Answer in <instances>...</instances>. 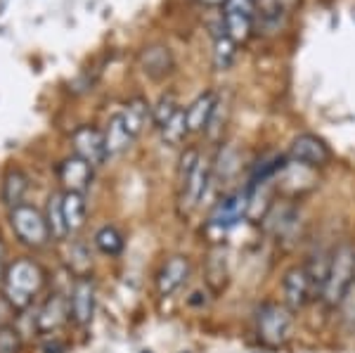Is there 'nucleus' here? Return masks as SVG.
<instances>
[{
  "label": "nucleus",
  "instance_id": "nucleus-1",
  "mask_svg": "<svg viewBox=\"0 0 355 353\" xmlns=\"http://www.w3.org/2000/svg\"><path fill=\"white\" fill-rule=\"evenodd\" d=\"M45 273L36 261L19 259L8 266L3 280V299L12 311H24L31 306L33 297L43 289Z\"/></svg>",
  "mask_w": 355,
  "mask_h": 353
},
{
  "label": "nucleus",
  "instance_id": "nucleus-2",
  "mask_svg": "<svg viewBox=\"0 0 355 353\" xmlns=\"http://www.w3.org/2000/svg\"><path fill=\"white\" fill-rule=\"evenodd\" d=\"M355 282V247L353 244H341L329 259L327 277H324V287L320 299L329 309H339V304L346 297V292Z\"/></svg>",
  "mask_w": 355,
  "mask_h": 353
},
{
  "label": "nucleus",
  "instance_id": "nucleus-3",
  "mask_svg": "<svg viewBox=\"0 0 355 353\" xmlns=\"http://www.w3.org/2000/svg\"><path fill=\"white\" fill-rule=\"evenodd\" d=\"M291 327H294V318L284 304L270 301L256 311V334L266 349H279L287 344L291 337Z\"/></svg>",
  "mask_w": 355,
  "mask_h": 353
},
{
  "label": "nucleus",
  "instance_id": "nucleus-4",
  "mask_svg": "<svg viewBox=\"0 0 355 353\" xmlns=\"http://www.w3.org/2000/svg\"><path fill=\"white\" fill-rule=\"evenodd\" d=\"M10 225H12L15 235L19 237V242L26 247L41 249L53 240L48 223H45V214L38 212L36 207H28V204L10 209Z\"/></svg>",
  "mask_w": 355,
  "mask_h": 353
},
{
  "label": "nucleus",
  "instance_id": "nucleus-5",
  "mask_svg": "<svg viewBox=\"0 0 355 353\" xmlns=\"http://www.w3.org/2000/svg\"><path fill=\"white\" fill-rule=\"evenodd\" d=\"M282 294H284V306H287L289 311H301L303 306L315 297L311 273H308L306 264L294 266V268H289L284 273Z\"/></svg>",
  "mask_w": 355,
  "mask_h": 353
},
{
  "label": "nucleus",
  "instance_id": "nucleus-6",
  "mask_svg": "<svg viewBox=\"0 0 355 353\" xmlns=\"http://www.w3.org/2000/svg\"><path fill=\"white\" fill-rule=\"evenodd\" d=\"M249 214V190L244 192H232L218 199V204L214 207V212L209 216V227H218V230H227L237 221H242Z\"/></svg>",
  "mask_w": 355,
  "mask_h": 353
},
{
  "label": "nucleus",
  "instance_id": "nucleus-7",
  "mask_svg": "<svg viewBox=\"0 0 355 353\" xmlns=\"http://www.w3.org/2000/svg\"><path fill=\"white\" fill-rule=\"evenodd\" d=\"M291 159L306 169H320L331 159V152L322 138L313 133H301L291 142Z\"/></svg>",
  "mask_w": 355,
  "mask_h": 353
},
{
  "label": "nucleus",
  "instance_id": "nucleus-8",
  "mask_svg": "<svg viewBox=\"0 0 355 353\" xmlns=\"http://www.w3.org/2000/svg\"><path fill=\"white\" fill-rule=\"evenodd\" d=\"M95 301H97V292L95 284L90 277H78L71 287V294H69V311H71V320L76 325H90L95 316Z\"/></svg>",
  "mask_w": 355,
  "mask_h": 353
},
{
  "label": "nucleus",
  "instance_id": "nucleus-9",
  "mask_svg": "<svg viewBox=\"0 0 355 353\" xmlns=\"http://www.w3.org/2000/svg\"><path fill=\"white\" fill-rule=\"evenodd\" d=\"M76 157L85 159L90 166H102L107 162V147H105V133H100L93 126H83L71 135Z\"/></svg>",
  "mask_w": 355,
  "mask_h": 353
},
{
  "label": "nucleus",
  "instance_id": "nucleus-10",
  "mask_svg": "<svg viewBox=\"0 0 355 353\" xmlns=\"http://www.w3.org/2000/svg\"><path fill=\"white\" fill-rule=\"evenodd\" d=\"M190 277V259L187 256H171L162 266L157 275V292L159 297H171L175 294Z\"/></svg>",
  "mask_w": 355,
  "mask_h": 353
},
{
  "label": "nucleus",
  "instance_id": "nucleus-11",
  "mask_svg": "<svg viewBox=\"0 0 355 353\" xmlns=\"http://www.w3.org/2000/svg\"><path fill=\"white\" fill-rule=\"evenodd\" d=\"M71 318V311H69V299L64 294L55 292L53 297L43 304V309L38 311L36 316V329L41 334H50V332H57L64 322Z\"/></svg>",
  "mask_w": 355,
  "mask_h": 353
},
{
  "label": "nucleus",
  "instance_id": "nucleus-12",
  "mask_svg": "<svg viewBox=\"0 0 355 353\" xmlns=\"http://www.w3.org/2000/svg\"><path fill=\"white\" fill-rule=\"evenodd\" d=\"M60 180L64 183L67 192H83L93 183V166L81 157H69L60 166Z\"/></svg>",
  "mask_w": 355,
  "mask_h": 353
},
{
  "label": "nucleus",
  "instance_id": "nucleus-13",
  "mask_svg": "<svg viewBox=\"0 0 355 353\" xmlns=\"http://www.w3.org/2000/svg\"><path fill=\"white\" fill-rule=\"evenodd\" d=\"M211 180H214V171H211V166H204V162H202L197 166V171L192 173L190 183L180 190V209H182V212L190 214L192 209L202 202L206 190H209Z\"/></svg>",
  "mask_w": 355,
  "mask_h": 353
},
{
  "label": "nucleus",
  "instance_id": "nucleus-14",
  "mask_svg": "<svg viewBox=\"0 0 355 353\" xmlns=\"http://www.w3.org/2000/svg\"><path fill=\"white\" fill-rule=\"evenodd\" d=\"M216 105H218V100H216L214 93H204L199 95L197 100L192 102L190 107L185 110V119H187V128H190V133H199V130H206L211 121V114H214Z\"/></svg>",
  "mask_w": 355,
  "mask_h": 353
},
{
  "label": "nucleus",
  "instance_id": "nucleus-15",
  "mask_svg": "<svg viewBox=\"0 0 355 353\" xmlns=\"http://www.w3.org/2000/svg\"><path fill=\"white\" fill-rule=\"evenodd\" d=\"M62 212H64V223H67L69 235L78 232L85 225V214H88V209H85V197L81 192H64V195H62Z\"/></svg>",
  "mask_w": 355,
  "mask_h": 353
},
{
  "label": "nucleus",
  "instance_id": "nucleus-16",
  "mask_svg": "<svg viewBox=\"0 0 355 353\" xmlns=\"http://www.w3.org/2000/svg\"><path fill=\"white\" fill-rule=\"evenodd\" d=\"M26 190H28L26 175L21 173L19 169L8 171V175H5V180H3V202L8 204L10 209L19 207V204H24Z\"/></svg>",
  "mask_w": 355,
  "mask_h": 353
},
{
  "label": "nucleus",
  "instance_id": "nucleus-17",
  "mask_svg": "<svg viewBox=\"0 0 355 353\" xmlns=\"http://www.w3.org/2000/svg\"><path fill=\"white\" fill-rule=\"evenodd\" d=\"M45 223H48L50 237L53 240H67L69 230L64 223V212H62V195L60 192H53L48 197V207H45Z\"/></svg>",
  "mask_w": 355,
  "mask_h": 353
},
{
  "label": "nucleus",
  "instance_id": "nucleus-18",
  "mask_svg": "<svg viewBox=\"0 0 355 353\" xmlns=\"http://www.w3.org/2000/svg\"><path fill=\"white\" fill-rule=\"evenodd\" d=\"M130 140H133V135L125 130L123 126V119L121 114L119 117H114L110 123H107V130H105V147H107V155L110 157H116L121 155L123 150H128Z\"/></svg>",
  "mask_w": 355,
  "mask_h": 353
},
{
  "label": "nucleus",
  "instance_id": "nucleus-19",
  "mask_svg": "<svg viewBox=\"0 0 355 353\" xmlns=\"http://www.w3.org/2000/svg\"><path fill=\"white\" fill-rule=\"evenodd\" d=\"M152 117V107L147 105L145 100H133L125 105V110L121 112V119H123V126L128 130L133 138L140 135V130L145 128L147 119Z\"/></svg>",
  "mask_w": 355,
  "mask_h": 353
},
{
  "label": "nucleus",
  "instance_id": "nucleus-20",
  "mask_svg": "<svg viewBox=\"0 0 355 353\" xmlns=\"http://www.w3.org/2000/svg\"><path fill=\"white\" fill-rule=\"evenodd\" d=\"M223 28H225V36L232 38L234 43H244L254 31V17L223 12Z\"/></svg>",
  "mask_w": 355,
  "mask_h": 353
},
{
  "label": "nucleus",
  "instance_id": "nucleus-21",
  "mask_svg": "<svg viewBox=\"0 0 355 353\" xmlns=\"http://www.w3.org/2000/svg\"><path fill=\"white\" fill-rule=\"evenodd\" d=\"M171 67H173V60H171V53L166 48H150L142 55V69L152 78L166 76L171 71Z\"/></svg>",
  "mask_w": 355,
  "mask_h": 353
},
{
  "label": "nucleus",
  "instance_id": "nucleus-22",
  "mask_svg": "<svg viewBox=\"0 0 355 353\" xmlns=\"http://www.w3.org/2000/svg\"><path fill=\"white\" fill-rule=\"evenodd\" d=\"M67 264H69V270L78 277H88L90 268H93V259H90V252L88 247L81 242H71L67 249Z\"/></svg>",
  "mask_w": 355,
  "mask_h": 353
},
{
  "label": "nucleus",
  "instance_id": "nucleus-23",
  "mask_svg": "<svg viewBox=\"0 0 355 353\" xmlns=\"http://www.w3.org/2000/svg\"><path fill=\"white\" fill-rule=\"evenodd\" d=\"M95 247L105 256H119L123 252V235L114 225H105L95 232Z\"/></svg>",
  "mask_w": 355,
  "mask_h": 353
},
{
  "label": "nucleus",
  "instance_id": "nucleus-24",
  "mask_svg": "<svg viewBox=\"0 0 355 353\" xmlns=\"http://www.w3.org/2000/svg\"><path fill=\"white\" fill-rule=\"evenodd\" d=\"M162 130V138L166 145H180L182 140H185V135L190 133V128H187V119H185V110H178L173 117L166 121Z\"/></svg>",
  "mask_w": 355,
  "mask_h": 353
},
{
  "label": "nucleus",
  "instance_id": "nucleus-25",
  "mask_svg": "<svg viewBox=\"0 0 355 353\" xmlns=\"http://www.w3.org/2000/svg\"><path fill=\"white\" fill-rule=\"evenodd\" d=\"M206 277H209L211 287H214L216 292H220V287L227 280V261H225V254H223L220 249L211 252L209 264H206Z\"/></svg>",
  "mask_w": 355,
  "mask_h": 353
},
{
  "label": "nucleus",
  "instance_id": "nucleus-26",
  "mask_svg": "<svg viewBox=\"0 0 355 353\" xmlns=\"http://www.w3.org/2000/svg\"><path fill=\"white\" fill-rule=\"evenodd\" d=\"M234 55H237V43L232 38H227L225 33L216 38V45H214V67L218 71H225L232 67L234 62Z\"/></svg>",
  "mask_w": 355,
  "mask_h": 353
},
{
  "label": "nucleus",
  "instance_id": "nucleus-27",
  "mask_svg": "<svg viewBox=\"0 0 355 353\" xmlns=\"http://www.w3.org/2000/svg\"><path fill=\"white\" fill-rule=\"evenodd\" d=\"M199 164H202V159H199L197 150H185V152H182L180 166H178V190H182V187L190 183L192 173L197 171Z\"/></svg>",
  "mask_w": 355,
  "mask_h": 353
},
{
  "label": "nucleus",
  "instance_id": "nucleus-28",
  "mask_svg": "<svg viewBox=\"0 0 355 353\" xmlns=\"http://www.w3.org/2000/svg\"><path fill=\"white\" fill-rule=\"evenodd\" d=\"M178 110H180V107H178L173 95H164V98L152 107V121L157 123V128H164L166 121H168Z\"/></svg>",
  "mask_w": 355,
  "mask_h": 353
},
{
  "label": "nucleus",
  "instance_id": "nucleus-29",
  "mask_svg": "<svg viewBox=\"0 0 355 353\" xmlns=\"http://www.w3.org/2000/svg\"><path fill=\"white\" fill-rule=\"evenodd\" d=\"M0 353H21V337L15 327L0 325Z\"/></svg>",
  "mask_w": 355,
  "mask_h": 353
},
{
  "label": "nucleus",
  "instance_id": "nucleus-30",
  "mask_svg": "<svg viewBox=\"0 0 355 353\" xmlns=\"http://www.w3.org/2000/svg\"><path fill=\"white\" fill-rule=\"evenodd\" d=\"M220 166H223V180L232 178L234 171H237V157H234V150H230V147L220 152V157H218V166H216V169H220Z\"/></svg>",
  "mask_w": 355,
  "mask_h": 353
},
{
  "label": "nucleus",
  "instance_id": "nucleus-31",
  "mask_svg": "<svg viewBox=\"0 0 355 353\" xmlns=\"http://www.w3.org/2000/svg\"><path fill=\"white\" fill-rule=\"evenodd\" d=\"M225 12H237V15L254 17L256 0H225Z\"/></svg>",
  "mask_w": 355,
  "mask_h": 353
},
{
  "label": "nucleus",
  "instance_id": "nucleus-32",
  "mask_svg": "<svg viewBox=\"0 0 355 353\" xmlns=\"http://www.w3.org/2000/svg\"><path fill=\"white\" fill-rule=\"evenodd\" d=\"M8 247H5L3 237H0V284L5 280V273H8Z\"/></svg>",
  "mask_w": 355,
  "mask_h": 353
},
{
  "label": "nucleus",
  "instance_id": "nucleus-33",
  "mask_svg": "<svg viewBox=\"0 0 355 353\" xmlns=\"http://www.w3.org/2000/svg\"><path fill=\"white\" fill-rule=\"evenodd\" d=\"M45 353H64V346H62L60 341H55V344L45 346Z\"/></svg>",
  "mask_w": 355,
  "mask_h": 353
},
{
  "label": "nucleus",
  "instance_id": "nucleus-34",
  "mask_svg": "<svg viewBox=\"0 0 355 353\" xmlns=\"http://www.w3.org/2000/svg\"><path fill=\"white\" fill-rule=\"evenodd\" d=\"M199 3L211 5V8H216V5H225V0H199Z\"/></svg>",
  "mask_w": 355,
  "mask_h": 353
}]
</instances>
